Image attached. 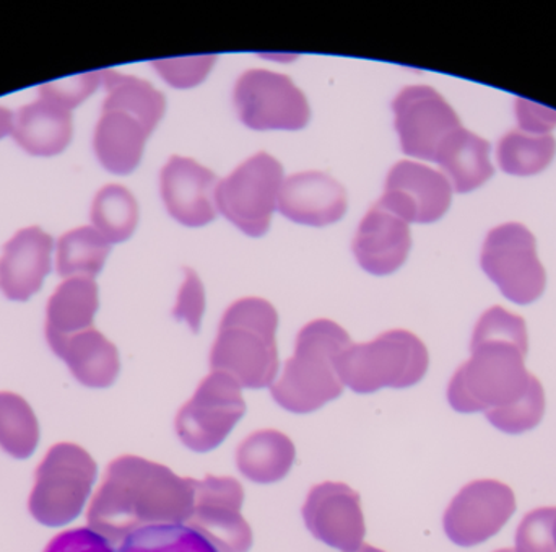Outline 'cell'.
<instances>
[{
    "label": "cell",
    "mask_w": 556,
    "mask_h": 552,
    "mask_svg": "<svg viewBox=\"0 0 556 552\" xmlns=\"http://www.w3.org/2000/svg\"><path fill=\"white\" fill-rule=\"evenodd\" d=\"M194 509L191 478L140 456H121L108 466L100 489L88 509L91 530L110 543L147 527L181 525Z\"/></svg>",
    "instance_id": "cell-1"
},
{
    "label": "cell",
    "mask_w": 556,
    "mask_h": 552,
    "mask_svg": "<svg viewBox=\"0 0 556 552\" xmlns=\"http://www.w3.org/2000/svg\"><path fill=\"white\" fill-rule=\"evenodd\" d=\"M469 361L454 374L447 400L457 413H489L521 400L531 385L526 368L528 328L521 316L493 306L477 323Z\"/></svg>",
    "instance_id": "cell-2"
},
{
    "label": "cell",
    "mask_w": 556,
    "mask_h": 552,
    "mask_svg": "<svg viewBox=\"0 0 556 552\" xmlns=\"http://www.w3.org/2000/svg\"><path fill=\"white\" fill-rule=\"evenodd\" d=\"M278 315L273 303L256 297L238 300L225 313L212 348L211 367L241 387H273L278 372Z\"/></svg>",
    "instance_id": "cell-3"
},
{
    "label": "cell",
    "mask_w": 556,
    "mask_h": 552,
    "mask_svg": "<svg viewBox=\"0 0 556 552\" xmlns=\"http://www.w3.org/2000/svg\"><path fill=\"white\" fill-rule=\"evenodd\" d=\"M350 344L349 333L337 323H307L298 335L293 357L285 364L280 380L270 387L276 403L291 413L306 414L337 400L343 384L336 361Z\"/></svg>",
    "instance_id": "cell-4"
},
{
    "label": "cell",
    "mask_w": 556,
    "mask_h": 552,
    "mask_svg": "<svg viewBox=\"0 0 556 552\" xmlns=\"http://www.w3.org/2000/svg\"><path fill=\"white\" fill-rule=\"evenodd\" d=\"M428 365L424 342L404 329L384 333L366 344H350L336 361L342 384L359 394L414 387L427 375Z\"/></svg>",
    "instance_id": "cell-5"
},
{
    "label": "cell",
    "mask_w": 556,
    "mask_h": 552,
    "mask_svg": "<svg viewBox=\"0 0 556 552\" xmlns=\"http://www.w3.org/2000/svg\"><path fill=\"white\" fill-rule=\"evenodd\" d=\"M98 466L81 447L58 443L36 469L28 509L46 527L71 524L84 511L97 481Z\"/></svg>",
    "instance_id": "cell-6"
},
{
    "label": "cell",
    "mask_w": 556,
    "mask_h": 552,
    "mask_svg": "<svg viewBox=\"0 0 556 552\" xmlns=\"http://www.w3.org/2000/svg\"><path fill=\"white\" fill-rule=\"evenodd\" d=\"M283 179V166L277 159L256 153L217 183V211L250 237H263L277 211Z\"/></svg>",
    "instance_id": "cell-7"
},
{
    "label": "cell",
    "mask_w": 556,
    "mask_h": 552,
    "mask_svg": "<svg viewBox=\"0 0 556 552\" xmlns=\"http://www.w3.org/2000/svg\"><path fill=\"white\" fill-rule=\"evenodd\" d=\"M482 267L503 296L518 305H529L544 293V266L535 238L525 225L509 222L493 228L483 243Z\"/></svg>",
    "instance_id": "cell-8"
},
{
    "label": "cell",
    "mask_w": 556,
    "mask_h": 552,
    "mask_svg": "<svg viewBox=\"0 0 556 552\" xmlns=\"http://www.w3.org/2000/svg\"><path fill=\"white\" fill-rule=\"evenodd\" d=\"M247 413L241 385L225 372H212L176 417V434L188 449H217Z\"/></svg>",
    "instance_id": "cell-9"
},
{
    "label": "cell",
    "mask_w": 556,
    "mask_h": 552,
    "mask_svg": "<svg viewBox=\"0 0 556 552\" xmlns=\"http://www.w3.org/2000/svg\"><path fill=\"white\" fill-rule=\"evenodd\" d=\"M238 116L251 129L298 130L309 123L311 110L303 91L290 77L254 68L235 87Z\"/></svg>",
    "instance_id": "cell-10"
},
{
    "label": "cell",
    "mask_w": 556,
    "mask_h": 552,
    "mask_svg": "<svg viewBox=\"0 0 556 552\" xmlns=\"http://www.w3.org/2000/svg\"><path fill=\"white\" fill-rule=\"evenodd\" d=\"M194 509L188 527L211 541L218 552H248L253 547V531L241 515L244 489L235 478L207 476L195 481Z\"/></svg>",
    "instance_id": "cell-11"
},
{
    "label": "cell",
    "mask_w": 556,
    "mask_h": 552,
    "mask_svg": "<svg viewBox=\"0 0 556 552\" xmlns=\"http://www.w3.org/2000/svg\"><path fill=\"white\" fill-rule=\"evenodd\" d=\"M392 110L402 150L421 160L434 162L444 140L463 127L454 108L428 85L405 87Z\"/></svg>",
    "instance_id": "cell-12"
},
{
    "label": "cell",
    "mask_w": 556,
    "mask_h": 552,
    "mask_svg": "<svg viewBox=\"0 0 556 552\" xmlns=\"http://www.w3.org/2000/svg\"><path fill=\"white\" fill-rule=\"evenodd\" d=\"M515 512V492L509 486L493 479L473 481L447 507L444 531L457 547H479L498 535Z\"/></svg>",
    "instance_id": "cell-13"
},
{
    "label": "cell",
    "mask_w": 556,
    "mask_h": 552,
    "mask_svg": "<svg viewBox=\"0 0 556 552\" xmlns=\"http://www.w3.org/2000/svg\"><path fill=\"white\" fill-rule=\"evenodd\" d=\"M451 201L453 186L443 173L424 163L399 162L389 172L378 204L407 224H433L446 214Z\"/></svg>",
    "instance_id": "cell-14"
},
{
    "label": "cell",
    "mask_w": 556,
    "mask_h": 552,
    "mask_svg": "<svg viewBox=\"0 0 556 552\" xmlns=\"http://www.w3.org/2000/svg\"><path fill=\"white\" fill-rule=\"evenodd\" d=\"M304 524L314 538L343 552L363 547L365 518L358 492L340 482H323L311 489L303 507Z\"/></svg>",
    "instance_id": "cell-15"
},
{
    "label": "cell",
    "mask_w": 556,
    "mask_h": 552,
    "mask_svg": "<svg viewBox=\"0 0 556 552\" xmlns=\"http://www.w3.org/2000/svg\"><path fill=\"white\" fill-rule=\"evenodd\" d=\"M162 198L169 215L186 227H204L217 215V176L186 156H172L160 176Z\"/></svg>",
    "instance_id": "cell-16"
},
{
    "label": "cell",
    "mask_w": 556,
    "mask_h": 552,
    "mask_svg": "<svg viewBox=\"0 0 556 552\" xmlns=\"http://www.w3.org/2000/svg\"><path fill=\"white\" fill-rule=\"evenodd\" d=\"M277 209L296 224L327 227L345 215V189L323 172L294 173L283 179Z\"/></svg>",
    "instance_id": "cell-17"
},
{
    "label": "cell",
    "mask_w": 556,
    "mask_h": 552,
    "mask_svg": "<svg viewBox=\"0 0 556 552\" xmlns=\"http://www.w3.org/2000/svg\"><path fill=\"white\" fill-rule=\"evenodd\" d=\"M52 238L39 227L22 228L3 244L0 290L7 299L25 302L41 289L51 271Z\"/></svg>",
    "instance_id": "cell-18"
},
{
    "label": "cell",
    "mask_w": 556,
    "mask_h": 552,
    "mask_svg": "<svg viewBox=\"0 0 556 552\" xmlns=\"http://www.w3.org/2000/svg\"><path fill=\"white\" fill-rule=\"evenodd\" d=\"M410 247L407 222L376 204L359 224L353 253L363 269L375 276H388L405 263Z\"/></svg>",
    "instance_id": "cell-19"
},
{
    "label": "cell",
    "mask_w": 556,
    "mask_h": 552,
    "mask_svg": "<svg viewBox=\"0 0 556 552\" xmlns=\"http://www.w3.org/2000/svg\"><path fill=\"white\" fill-rule=\"evenodd\" d=\"M48 344L85 387H111L119 375V352L98 329L48 339Z\"/></svg>",
    "instance_id": "cell-20"
},
{
    "label": "cell",
    "mask_w": 556,
    "mask_h": 552,
    "mask_svg": "<svg viewBox=\"0 0 556 552\" xmlns=\"http://www.w3.org/2000/svg\"><path fill=\"white\" fill-rule=\"evenodd\" d=\"M150 134L152 130L132 114L103 108L94 129V153L108 172L129 175L139 166Z\"/></svg>",
    "instance_id": "cell-21"
},
{
    "label": "cell",
    "mask_w": 556,
    "mask_h": 552,
    "mask_svg": "<svg viewBox=\"0 0 556 552\" xmlns=\"http://www.w3.org/2000/svg\"><path fill=\"white\" fill-rule=\"evenodd\" d=\"M12 136L31 155H58L71 143L72 111L38 98L13 113Z\"/></svg>",
    "instance_id": "cell-22"
},
{
    "label": "cell",
    "mask_w": 556,
    "mask_h": 552,
    "mask_svg": "<svg viewBox=\"0 0 556 552\" xmlns=\"http://www.w3.org/2000/svg\"><path fill=\"white\" fill-rule=\"evenodd\" d=\"M492 146L482 137L459 127L438 150L434 162L446 176L453 191L470 192L493 176Z\"/></svg>",
    "instance_id": "cell-23"
},
{
    "label": "cell",
    "mask_w": 556,
    "mask_h": 552,
    "mask_svg": "<svg viewBox=\"0 0 556 552\" xmlns=\"http://www.w3.org/2000/svg\"><path fill=\"white\" fill-rule=\"evenodd\" d=\"M98 286L90 277H68L52 293L46 312V339L93 328Z\"/></svg>",
    "instance_id": "cell-24"
},
{
    "label": "cell",
    "mask_w": 556,
    "mask_h": 552,
    "mask_svg": "<svg viewBox=\"0 0 556 552\" xmlns=\"http://www.w3.org/2000/svg\"><path fill=\"white\" fill-rule=\"evenodd\" d=\"M293 462V442L278 430H260L251 434L238 447V469L257 485L280 481L288 475Z\"/></svg>",
    "instance_id": "cell-25"
},
{
    "label": "cell",
    "mask_w": 556,
    "mask_h": 552,
    "mask_svg": "<svg viewBox=\"0 0 556 552\" xmlns=\"http://www.w3.org/2000/svg\"><path fill=\"white\" fill-rule=\"evenodd\" d=\"M101 84L106 90L103 108L126 111L142 121L150 130L155 129L166 110L162 91L149 81L116 71H101Z\"/></svg>",
    "instance_id": "cell-26"
},
{
    "label": "cell",
    "mask_w": 556,
    "mask_h": 552,
    "mask_svg": "<svg viewBox=\"0 0 556 552\" xmlns=\"http://www.w3.org/2000/svg\"><path fill=\"white\" fill-rule=\"evenodd\" d=\"M111 243L93 227H80L58 241V273L62 277H90L103 269Z\"/></svg>",
    "instance_id": "cell-27"
},
{
    "label": "cell",
    "mask_w": 556,
    "mask_h": 552,
    "mask_svg": "<svg viewBox=\"0 0 556 552\" xmlns=\"http://www.w3.org/2000/svg\"><path fill=\"white\" fill-rule=\"evenodd\" d=\"M91 224L110 243L130 238L139 222V205L129 189L108 185L94 196L90 211Z\"/></svg>",
    "instance_id": "cell-28"
},
{
    "label": "cell",
    "mask_w": 556,
    "mask_h": 552,
    "mask_svg": "<svg viewBox=\"0 0 556 552\" xmlns=\"http://www.w3.org/2000/svg\"><path fill=\"white\" fill-rule=\"evenodd\" d=\"M555 153L556 140L551 134L535 136L513 130L500 140L498 163L508 175L532 176L544 172Z\"/></svg>",
    "instance_id": "cell-29"
},
{
    "label": "cell",
    "mask_w": 556,
    "mask_h": 552,
    "mask_svg": "<svg viewBox=\"0 0 556 552\" xmlns=\"http://www.w3.org/2000/svg\"><path fill=\"white\" fill-rule=\"evenodd\" d=\"M39 442L35 413L22 397L0 393V449L13 459H28Z\"/></svg>",
    "instance_id": "cell-30"
},
{
    "label": "cell",
    "mask_w": 556,
    "mask_h": 552,
    "mask_svg": "<svg viewBox=\"0 0 556 552\" xmlns=\"http://www.w3.org/2000/svg\"><path fill=\"white\" fill-rule=\"evenodd\" d=\"M117 552H218L201 534L185 525H159L136 531Z\"/></svg>",
    "instance_id": "cell-31"
},
{
    "label": "cell",
    "mask_w": 556,
    "mask_h": 552,
    "mask_svg": "<svg viewBox=\"0 0 556 552\" xmlns=\"http://www.w3.org/2000/svg\"><path fill=\"white\" fill-rule=\"evenodd\" d=\"M486 419L505 434H525L535 429L545 414V391L538 377L532 375L531 385L521 400L511 406L489 411Z\"/></svg>",
    "instance_id": "cell-32"
},
{
    "label": "cell",
    "mask_w": 556,
    "mask_h": 552,
    "mask_svg": "<svg viewBox=\"0 0 556 552\" xmlns=\"http://www.w3.org/2000/svg\"><path fill=\"white\" fill-rule=\"evenodd\" d=\"M556 509H538L522 518L516 531V552H556L554 522Z\"/></svg>",
    "instance_id": "cell-33"
},
{
    "label": "cell",
    "mask_w": 556,
    "mask_h": 552,
    "mask_svg": "<svg viewBox=\"0 0 556 552\" xmlns=\"http://www.w3.org/2000/svg\"><path fill=\"white\" fill-rule=\"evenodd\" d=\"M101 85V71L84 72L74 77L59 78L54 81H46L39 87V98L54 101L67 110H74L75 106L87 100L94 90Z\"/></svg>",
    "instance_id": "cell-34"
},
{
    "label": "cell",
    "mask_w": 556,
    "mask_h": 552,
    "mask_svg": "<svg viewBox=\"0 0 556 552\" xmlns=\"http://www.w3.org/2000/svg\"><path fill=\"white\" fill-rule=\"evenodd\" d=\"M217 55H192V58L160 59L152 62L160 75L172 87L191 88L205 80Z\"/></svg>",
    "instance_id": "cell-35"
},
{
    "label": "cell",
    "mask_w": 556,
    "mask_h": 552,
    "mask_svg": "<svg viewBox=\"0 0 556 552\" xmlns=\"http://www.w3.org/2000/svg\"><path fill=\"white\" fill-rule=\"evenodd\" d=\"M205 310V292L201 279L192 269H185V283L179 289L173 315L181 322L188 323L192 331L201 328L202 316Z\"/></svg>",
    "instance_id": "cell-36"
},
{
    "label": "cell",
    "mask_w": 556,
    "mask_h": 552,
    "mask_svg": "<svg viewBox=\"0 0 556 552\" xmlns=\"http://www.w3.org/2000/svg\"><path fill=\"white\" fill-rule=\"evenodd\" d=\"M45 552H116L113 543L91 528L62 531L52 538Z\"/></svg>",
    "instance_id": "cell-37"
},
{
    "label": "cell",
    "mask_w": 556,
    "mask_h": 552,
    "mask_svg": "<svg viewBox=\"0 0 556 552\" xmlns=\"http://www.w3.org/2000/svg\"><path fill=\"white\" fill-rule=\"evenodd\" d=\"M516 116L522 133L545 136L556 127V111L542 104L518 98L516 101Z\"/></svg>",
    "instance_id": "cell-38"
},
{
    "label": "cell",
    "mask_w": 556,
    "mask_h": 552,
    "mask_svg": "<svg viewBox=\"0 0 556 552\" xmlns=\"http://www.w3.org/2000/svg\"><path fill=\"white\" fill-rule=\"evenodd\" d=\"M13 113L7 108L0 106V139L12 134Z\"/></svg>",
    "instance_id": "cell-39"
},
{
    "label": "cell",
    "mask_w": 556,
    "mask_h": 552,
    "mask_svg": "<svg viewBox=\"0 0 556 552\" xmlns=\"http://www.w3.org/2000/svg\"><path fill=\"white\" fill-rule=\"evenodd\" d=\"M356 552H384V551L376 550V548L369 547V544H363V547L359 548V550Z\"/></svg>",
    "instance_id": "cell-40"
},
{
    "label": "cell",
    "mask_w": 556,
    "mask_h": 552,
    "mask_svg": "<svg viewBox=\"0 0 556 552\" xmlns=\"http://www.w3.org/2000/svg\"><path fill=\"white\" fill-rule=\"evenodd\" d=\"M554 540H555V547H556V515H555V522H554Z\"/></svg>",
    "instance_id": "cell-41"
},
{
    "label": "cell",
    "mask_w": 556,
    "mask_h": 552,
    "mask_svg": "<svg viewBox=\"0 0 556 552\" xmlns=\"http://www.w3.org/2000/svg\"><path fill=\"white\" fill-rule=\"evenodd\" d=\"M495 552H516L515 550H509V548H506V550H500Z\"/></svg>",
    "instance_id": "cell-42"
}]
</instances>
